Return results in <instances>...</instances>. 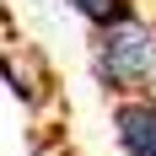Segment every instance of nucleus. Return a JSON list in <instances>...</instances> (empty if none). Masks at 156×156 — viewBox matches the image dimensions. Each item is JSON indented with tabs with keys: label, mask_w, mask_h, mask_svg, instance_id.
I'll return each mask as SVG.
<instances>
[{
	"label": "nucleus",
	"mask_w": 156,
	"mask_h": 156,
	"mask_svg": "<svg viewBox=\"0 0 156 156\" xmlns=\"http://www.w3.org/2000/svg\"><path fill=\"white\" fill-rule=\"evenodd\" d=\"M92 76L113 102L119 97H156V22H145L135 11L119 27L92 32Z\"/></svg>",
	"instance_id": "1"
},
{
	"label": "nucleus",
	"mask_w": 156,
	"mask_h": 156,
	"mask_svg": "<svg viewBox=\"0 0 156 156\" xmlns=\"http://www.w3.org/2000/svg\"><path fill=\"white\" fill-rule=\"evenodd\" d=\"M113 140L124 156H156V97H119L113 102Z\"/></svg>",
	"instance_id": "2"
},
{
	"label": "nucleus",
	"mask_w": 156,
	"mask_h": 156,
	"mask_svg": "<svg viewBox=\"0 0 156 156\" xmlns=\"http://www.w3.org/2000/svg\"><path fill=\"white\" fill-rule=\"evenodd\" d=\"M65 5H70V11H76L92 32L119 27V22H129V16H135V0H65Z\"/></svg>",
	"instance_id": "3"
}]
</instances>
